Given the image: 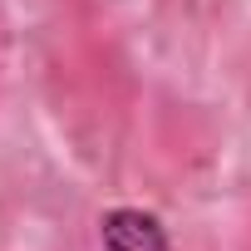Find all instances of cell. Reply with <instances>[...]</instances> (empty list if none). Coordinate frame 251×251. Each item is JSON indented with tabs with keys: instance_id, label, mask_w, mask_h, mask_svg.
I'll return each mask as SVG.
<instances>
[{
	"instance_id": "obj_1",
	"label": "cell",
	"mask_w": 251,
	"mask_h": 251,
	"mask_svg": "<svg viewBox=\"0 0 251 251\" xmlns=\"http://www.w3.org/2000/svg\"><path fill=\"white\" fill-rule=\"evenodd\" d=\"M99 236H103V251H173L163 222L153 212H143V207H113V212H103Z\"/></svg>"
}]
</instances>
